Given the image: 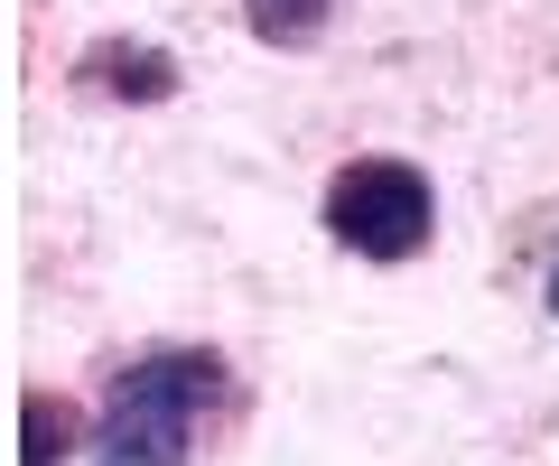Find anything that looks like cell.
Here are the masks:
<instances>
[{"label": "cell", "mask_w": 559, "mask_h": 466, "mask_svg": "<svg viewBox=\"0 0 559 466\" xmlns=\"http://www.w3.org/2000/svg\"><path fill=\"white\" fill-rule=\"evenodd\" d=\"M205 402H224L215 355H140V365L112 373V410H103L84 457L94 466H187Z\"/></svg>", "instance_id": "cell-1"}, {"label": "cell", "mask_w": 559, "mask_h": 466, "mask_svg": "<svg viewBox=\"0 0 559 466\" xmlns=\"http://www.w3.org/2000/svg\"><path fill=\"white\" fill-rule=\"evenodd\" d=\"M429 224H439V205H429V178L411 159H355L326 187V234L364 262H411L429 243Z\"/></svg>", "instance_id": "cell-2"}, {"label": "cell", "mask_w": 559, "mask_h": 466, "mask_svg": "<svg viewBox=\"0 0 559 466\" xmlns=\"http://www.w3.org/2000/svg\"><path fill=\"white\" fill-rule=\"evenodd\" d=\"M75 84L121 94V103H168V94H178V57H168V47H121V38H103V47H84V57H75Z\"/></svg>", "instance_id": "cell-3"}, {"label": "cell", "mask_w": 559, "mask_h": 466, "mask_svg": "<svg viewBox=\"0 0 559 466\" xmlns=\"http://www.w3.org/2000/svg\"><path fill=\"white\" fill-rule=\"evenodd\" d=\"M75 447H94L84 439V410L57 402V392H28L20 402V466H66Z\"/></svg>", "instance_id": "cell-4"}, {"label": "cell", "mask_w": 559, "mask_h": 466, "mask_svg": "<svg viewBox=\"0 0 559 466\" xmlns=\"http://www.w3.org/2000/svg\"><path fill=\"white\" fill-rule=\"evenodd\" d=\"M242 20L261 47H308L326 28V0H242Z\"/></svg>", "instance_id": "cell-5"}, {"label": "cell", "mask_w": 559, "mask_h": 466, "mask_svg": "<svg viewBox=\"0 0 559 466\" xmlns=\"http://www.w3.org/2000/svg\"><path fill=\"white\" fill-rule=\"evenodd\" d=\"M550 318H559V271H550Z\"/></svg>", "instance_id": "cell-6"}]
</instances>
